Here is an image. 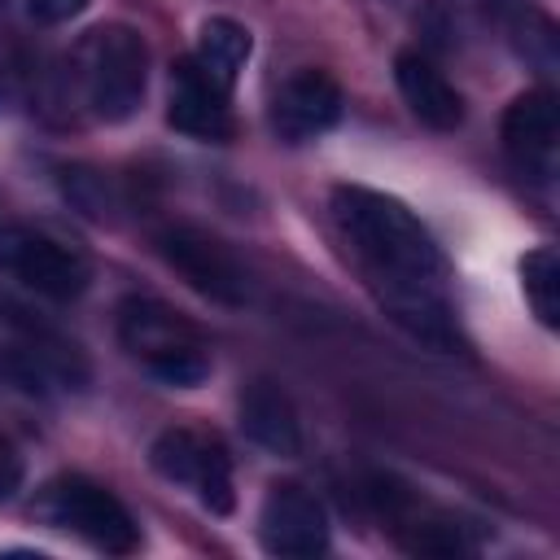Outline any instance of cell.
Here are the masks:
<instances>
[{
	"instance_id": "cell-18",
	"label": "cell",
	"mask_w": 560,
	"mask_h": 560,
	"mask_svg": "<svg viewBox=\"0 0 560 560\" xmlns=\"http://www.w3.org/2000/svg\"><path fill=\"white\" fill-rule=\"evenodd\" d=\"M481 4H490L494 13H525V0H481Z\"/></svg>"
},
{
	"instance_id": "cell-9",
	"label": "cell",
	"mask_w": 560,
	"mask_h": 560,
	"mask_svg": "<svg viewBox=\"0 0 560 560\" xmlns=\"http://www.w3.org/2000/svg\"><path fill=\"white\" fill-rule=\"evenodd\" d=\"M556 136H560V118H556V96L547 88L521 92L508 114H503V149L512 158V166L534 179V184H551L556 175Z\"/></svg>"
},
{
	"instance_id": "cell-17",
	"label": "cell",
	"mask_w": 560,
	"mask_h": 560,
	"mask_svg": "<svg viewBox=\"0 0 560 560\" xmlns=\"http://www.w3.org/2000/svg\"><path fill=\"white\" fill-rule=\"evenodd\" d=\"M22 451L0 433V499H9L18 486H22Z\"/></svg>"
},
{
	"instance_id": "cell-19",
	"label": "cell",
	"mask_w": 560,
	"mask_h": 560,
	"mask_svg": "<svg viewBox=\"0 0 560 560\" xmlns=\"http://www.w3.org/2000/svg\"><path fill=\"white\" fill-rule=\"evenodd\" d=\"M9 101H13V92H9V74H4V66H0V109H9Z\"/></svg>"
},
{
	"instance_id": "cell-13",
	"label": "cell",
	"mask_w": 560,
	"mask_h": 560,
	"mask_svg": "<svg viewBox=\"0 0 560 560\" xmlns=\"http://www.w3.org/2000/svg\"><path fill=\"white\" fill-rule=\"evenodd\" d=\"M241 429L254 446L293 459L302 451V420L276 381H249L241 389Z\"/></svg>"
},
{
	"instance_id": "cell-14",
	"label": "cell",
	"mask_w": 560,
	"mask_h": 560,
	"mask_svg": "<svg viewBox=\"0 0 560 560\" xmlns=\"http://www.w3.org/2000/svg\"><path fill=\"white\" fill-rule=\"evenodd\" d=\"M245 57H249V31H245L241 22H232V18H210V22L201 26V39H197L192 61H197L214 83H223L228 92H232L241 66H245Z\"/></svg>"
},
{
	"instance_id": "cell-8",
	"label": "cell",
	"mask_w": 560,
	"mask_h": 560,
	"mask_svg": "<svg viewBox=\"0 0 560 560\" xmlns=\"http://www.w3.org/2000/svg\"><path fill=\"white\" fill-rule=\"evenodd\" d=\"M258 534L262 547L271 556H319L328 547V516L324 503L298 486V481H276L262 499V516H258Z\"/></svg>"
},
{
	"instance_id": "cell-4",
	"label": "cell",
	"mask_w": 560,
	"mask_h": 560,
	"mask_svg": "<svg viewBox=\"0 0 560 560\" xmlns=\"http://www.w3.org/2000/svg\"><path fill=\"white\" fill-rule=\"evenodd\" d=\"M35 508H39V516H44L52 529H70L74 538L92 542L96 551L131 556V551L140 547V525H136V516L122 508V499H118L114 490H105L101 481H88V477H79V472L48 481Z\"/></svg>"
},
{
	"instance_id": "cell-1",
	"label": "cell",
	"mask_w": 560,
	"mask_h": 560,
	"mask_svg": "<svg viewBox=\"0 0 560 560\" xmlns=\"http://www.w3.org/2000/svg\"><path fill=\"white\" fill-rule=\"evenodd\" d=\"M332 219L385 315L411 337L438 350H455L459 324L446 284L451 271L429 228L398 197L359 184L332 188Z\"/></svg>"
},
{
	"instance_id": "cell-3",
	"label": "cell",
	"mask_w": 560,
	"mask_h": 560,
	"mask_svg": "<svg viewBox=\"0 0 560 560\" xmlns=\"http://www.w3.org/2000/svg\"><path fill=\"white\" fill-rule=\"evenodd\" d=\"M79 88L88 109L101 122H127L140 101H144V79H149V48L140 31L109 22L83 35L79 44Z\"/></svg>"
},
{
	"instance_id": "cell-10",
	"label": "cell",
	"mask_w": 560,
	"mask_h": 560,
	"mask_svg": "<svg viewBox=\"0 0 560 560\" xmlns=\"http://www.w3.org/2000/svg\"><path fill=\"white\" fill-rule=\"evenodd\" d=\"M341 83L328 70H298L271 101V131L289 144H302L328 131L341 118Z\"/></svg>"
},
{
	"instance_id": "cell-7",
	"label": "cell",
	"mask_w": 560,
	"mask_h": 560,
	"mask_svg": "<svg viewBox=\"0 0 560 560\" xmlns=\"http://www.w3.org/2000/svg\"><path fill=\"white\" fill-rule=\"evenodd\" d=\"M158 254H162L197 293H206L210 302L241 306V302L249 298V276H245V267L236 262V254H232L219 236H210V232H201V228H192V223H171V228H162V232H158Z\"/></svg>"
},
{
	"instance_id": "cell-6",
	"label": "cell",
	"mask_w": 560,
	"mask_h": 560,
	"mask_svg": "<svg viewBox=\"0 0 560 560\" xmlns=\"http://www.w3.org/2000/svg\"><path fill=\"white\" fill-rule=\"evenodd\" d=\"M149 459H153L158 477H166L175 486H188L201 508H210L219 516L232 512V503H236V494H232V459H228L219 438L197 433V429H166V433H158Z\"/></svg>"
},
{
	"instance_id": "cell-11",
	"label": "cell",
	"mask_w": 560,
	"mask_h": 560,
	"mask_svg": "<svg viewBox=\"0 0 560 560\" xmlns=\"http://www.w3.org/2000/svg\"><path fill=\"white\" fill-rule=\"evenodd\" d=\"M228 88L214 83L192 57L175 61L171 70V101H166V122L192 140H228L232 136V109H228Z\"/></svg>"
},
{
	"instance_id": "cell-5",
	"label": "cell",
	"mask_w": 560,
	"mask_h": 560,
	"mask_svg": "<svg viewBox=\"0 0 560 560\" xmlns=\"http://www.w3.org/2000/svg\"><path fill=\"white\" fill-rule=\"evenodd\" d=\"M0 271L48 302H74L88 289V262L35 228H0Z\"/></svg>"
},
{
	"instance_id": "cell-15",
	"label": "cell",
	"mask_w": 560,
	"mask_h": 560,
	"mask_svg": "<svg viewBox=\"0 0 560 560\" xmlns=\"http://www.w3.org/2000/svg\"><path fill=\"white\" fill-rule=\"evenodd\" d=\"M521 289H525V302L534 306V315L556 328L560 324V258L551 245H538L525 254L521 262Z\"/></svg>"
},
{
	"instance_id": "cell-16",
	"label": "cell",
	"mask_w": 560,
	"mask_h": 560,
	"mask_svg": "<svg viewBox=\"0 0 560 560\" xmlns=\"http://www.w3.org/2000/svg\"><path fill=\"white\" fill-rule=\"evenodd\" d=\"M88 4H92V0H26V13H31L35 22H44V26H61V22L79 18Z\"/></svg>"
},
{
	"instance_id": "cell-12",
	"label": "cell",
	"mask_w": 560,
	"mask_h": 560,
	"mask_svg": "<svg viewBox=\"0 0 560 560\" xmlns=\"http://www.w3.org/2000/svg\"><path fill=\"white\" fill-rule=\"evenodd\" d=\"M394 79L411 114L433 127V131H455L464 122V96L451 88V79L420 52H398L394 57Z\"/></svg>"
},
{
	"instance_id": "cell-2",
	"label": "cell",
	"mask_w": 560,
	"mask_h": 560,
	"mask_svg": "<svg viewBox=\"0 0 560 560\" xmlns=\"http://www.w3.org/2000/svg\"><path fill=\"white\" fill-rule=\"evenodd\" d=\"M118 341L127 354L166 385H201L210 376V354L201 332L171 306L153 298H127L118 306Z\"/></svg>"
}]
</instances>
